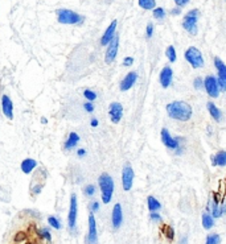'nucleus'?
I'll return each mask as SVG.
<instances>
[{"instance_id":"nucleus-1","label":"nucleus","mask_w":226,"mask_h":244,"mask_svg":"<svg viewBox=\"0 0 226 244\" xmlns=\"http://www.w3.org/2000/svg\"><path fill=\"white\" fill-rule=\"evenodd\" d=\"M167 112L172 119L180 122H187L192 116V107L185 102H172L167 106Z\"/></svg>"},{"instance_id":"nucleus-2","label":"nucleus","mask_w":226,"mask_h":244,"mask_svg":"<svg viewBox=\"0 0 226 244\" xmlns=\"http://www.w3.org/2000/svg\"><path fill=\"white\" fill-rule=\"evenodd\" d=\"M99 186L100 192H102L103 203H109L112 197V192H114V181L109 174L103 173L102 176H99Z\"/></svg>"},{"instance_id":"nucleus-3","label":"nucleus","mask_w":226,"mask_h":244,"mask_svg":"<svg viewBox=\"0 0 226 244\" xmlns=\"http://www.w3.org/2000/svg\"><path fill=\"white\" fill-rule=\"evenodd\" d=\"M185 59L192 65V67L197 69L201 67L204 65V58H202L201 52L197 49V47H189V49L185 52Z\"/></svg>"},{"instance_id":"nucleus-4","label":"nucleus","mask_w":226,"mask_h":244,"mask_svg":"<svg viewBox=\"0 0 226 244\" xmlns=\"http://www.w3.org/2000/svg\"><path fill=\"white\" fill-rule=\"evenodd\" d=\"M57 17L61 24H78L81 21V16L70 9H58Z\"/></svg>"},{"instance_id":"nucleus-5","label":"nucleus","mask_w":226,"mask_h":244,"mask_svg":"<svg viewBox=\"0 0 226 244\" xmlns=\"http://www.w3.org/2000/svg\"><path fill=\"white\" fill-rule=\"evenodd\" d=\"M197 16H198V11L197 9H192L189 11L188 13L184 17V21H182V25L184 28L187 29L189 33L192 34H196L197 33Z\"/></svg>"},{"instance_id":"nucleus-6","label":"nucleus","mask_w":226,"mask_h":244,"mask_svg":"<svg viewBox=\"0 0 226 244\" xmlns=\"http://www.w3.org/2000/svg\"><path fill=\"white\" fill-rule=\"evenodd\" d=\"M202 83H204V86H205L206 92L209 94L212 98H217L218 97V94H219L218 82H217V79L214 78V77H212V75L206 77L205 81H202Z\"/></svg>"},{"instance_id":"nucleus-7","label":"nucleus","mask_w":226,"mask_h":244,"mask_svg":"<svg viewBox=\"0 0 226 244\" xmlns=\"http://www.w3.org/2000/svg\"><path fill=\"white\" fill-rule=\"evenodd\" d=\"M107 45H109V47H107V52H106V63H111L115 59L116 53H118L119 37H118V36H114Z\"/></svg>"},{"instance_id":"nucleus-8","label":"nucleus","mask_w":226,"mask_h":244,"mask_svg":"<svg viewBox=\"0 0 226 244\" xmlns=\"http://www.w3.org/2000/svg\"><path fill=\"white\" fill-rule=\"evenodd\" d=\"M214 65L218 70V83L221 86V91H225L226 88V66L219 58H214Z\"/></svg>"},{"instance_id":"nucleus-9","label":"nucleus","mask_w":226,"mask_h":244,"mask_svg":"<svg viewBox=\"0 0 226 244\" xmlns=\"http://www.w3.org/2000/svg\"><path fill=\"white\" fill-rule=\"evenodd\" d=\"M132 181H134V170L130 165H126L123 168L122 172V182H123V189L124 190H130L132 186Z\"/></svg>"},{"instance_id":"nucleus-10","label":"nucleus","mask_w":226,"mask_h":244,"mask_svg":"<svg viewBox=\"0 0 226 244\" xmlns=\"http://www.w3.org/2000/svg\"><path fill=\"white\" fill-rule=\"evenodd\" d=\"M109 114H110V117H111V122L112 123H119V120L122 119V115H123V107L121 103L118 102H114L110 104V110H109Z\"/></svg>"},{"instance_id":"nucleus-11","label":"nucleus","mask_w":226,"mask_h":244,"mask_svg":"<svg viewBox=\"0 0 226 244\" xmlns=\"http://www.w3.org/2000/svg\"><path fill=\"white\" fill-rule=\"evenodd\" d=\"M87 244H97V227H95V219H94L93 215L89 217Z\"/></svg>"},{"instance_id":"nucleus-12","label":"nucleus","mask_w":226,"mask_h":244,"mask_svg":"<svg viewBox=\"0 0 226 244\" xmlns=\"http://www.w3.org/2000/svg\"><path fill=\"white\" fill-rule=\"evenodd\" d=\"M75 218H77V199L75 195H71L70 199V211H69V227L73 230L75 227Z\"/></svg>"},{"instance_id":"nucleus-13","label":"nucleus","mask_w":226,"mask_h":244,"mask_svg":"<svg viewBox=\"0 0 226 244\" xmlns=\"http://www.w3.org/2000/svg\"><path fill=\"white\" fill-rule=\"evenodd\" d=\"M2 108H3V114L8 119L13 117V114H12L13 112V104H12L9 97H7V95H3L2 98Z\"/></svg>"},{"instance_id":"nucleus-14","label":"nucleus","mask_w":226,"mask_h":244,"mask_svg":"<svg viewBox=\"0 0 226 244\" xmlns=\"http://www.w3.org/2000/svg\"><path fill=\"white\" fill-rule=\"evenodd\" d=\"M136 79H138V74H136V73H128V74L126 75V78H124V79L122 81V83H121V90H122V91H127V90H130V88L135 85Z\"/></svg>"},{"instance_id":"nucleus-15","label":"nucleus","mask_w":226,"mask_h":244,"mask_svg":"<svg viewBox=\"0 0 226 244\" xmlns=\"http://www.w3.org/2000/svg\"><path fill=\"white\" fill-rule=\"evenodd\" d=\"M162 140H163V144L167 145L168 148H173V149H176V148L178 147L177 140L172 137V136L169 135V132L165 128L162 129Z\"/></svg>"},{"instance_id":"nucleus-16","label":"nucleus","mask_w":226,"mask_h":244,"mask_svg":"<svg viewBox=\"0 0 226 244\" xmlns=\"http://www.w3.org/2000/svg\"><path fill=\"white\" fill-rule=\"evenodd\" d=\"M172 75H173V73H172V69L171 67L167 66V67H164L162 70V73H160V83H162L163 87H168L171 85Z\"/></svg>"},{"instance_id":"nucleus-17","label":"nucleus","mask_w":226,"mask_h":244,"mask_svg":"<svg viewBox=\"0 0 226 244\" xmlns=\"http://www.w3.org/2000/svg\"><path fill=\"white\" fill-rule=\"evenodd\" d=\"M115 28H116V20H114L111 24H110V27L106 29V32L105 34L102 36V40H100V44L102 45H107L111 41V38L114 37V33H115Z\"/></svg>"},{"instance_id":"nucleus-18","label":"nucleus","mask_w":226,"mask_h":244,"mask_svg":"<svg viewBox=\"0 0 226 244\" xmlns=\"http://www.w3.org/2000/svg\"><path fill=\"white\" fill-rule=\"evenodd\" d=\"M122 224V207L119 203H116L114 206V210H112V226L114 228H119Z\"/></svg>"},{"instance_id":"nucleus-19","label":"nucleus","mask_w":226,"mask_h":244,"mask_svg":"<svg viewBox=\"0 0 226 244\" xmlns=\"http://www.w3.org/2000/svg\"><path fill=\"white\" fill-rule=\"evenodd\" d=\"M36 165H37V162H36L34 160L27 158V160H24V161L21 162V170L24 172V173H31V172L36 168Z\"/></svg>"},{"instance_id":"nucleus-20","label":"nucleus","mask_w":226,"mask_h":244,"mask_svg":"<svg viewBox=\"0 0 226 244\" xmlns=\"http://www.w3.org/2000/svg\"><path fill=\"white\" fill-rule=\"evenodd\" d=\"M208 110H209L212 117H213V119H216V122H219V120L222 119L221 112H219V110H218L217 107L214 106L213 103H208Z\"/></svg>"},{"instance_id":"nucleus-21","label":"nucleus","mask_w":226,"mask_h":244,"mask_svg":"<svg viewBox=\"0 0 226 244\" xmlns=\"http://www.w3.org/2000/svg\"><path fill=\"white\" fill-rule=\"evenodd\" d=\"M78 141H80V136L77 135V133H74V132H71L69 135V139L66 141V145H65V148H66V149H71V148L75 147V144Z\"/></svg>"},{"instance_id":"nucleus-22","label":"nucleus","mask_w":226,"mask_h":244,"mask_svg":"<svg viewBox=\"0 0 226 244\" xmlns=\"http://www.w3.org/2000/svg\"><path fill=\"white\" fill-rule=\"evenodd\" d=\"M213 164L214 165H219V166H225L226 164V152H219L216 154V157L213 158Z\"/></svg>"},{"instance_id":"nucleus-23","label":"nucleus","mask_w":226,"mask_h":244,"mask_svg":"<svg viewBox=\"0 0 226 244\" xmlns=\"http://www.w3.org/2000/svg\"><path fill=\"white\" fill-rule=\"evenodd\" d=\"M160 207H162V206H160V202L156 198L148 197V209H150L151 211H157Z\"/></svg>"},{"instance_id":"nucleus-24","label":"nucleus","mask_w":226,"mask_h":244,"mask_svg":"<svg viewBox=\"0 0 226 244\" xmlns=\"http://www.w3.org/2000/svg\"><path fill=\"white\" fill-rule=\"evenodd\" d=\"M139 5L143 9H153L156 2L155 0H139Z\"/></svg>"},{"instance_id":"nucleus-25","label":"nucleus","mask_w":226,"mask_h":244,"mask_svg":"<svg viewBox=\"0 0 226 244\" xmlns=\"http://www.w3.org/2000/svg\"><path fill=\"white\" fill-rule=\"evenodd\" d=\"M213 223H214V221H213V218L210 215H208V214H204V215H202V226H204L206 230L212 228Z\"/></svg>"},{"instance_id":"nucleus-26","label":"nucleus","mask_w":226,"mask_h":244,"mask_svg":"<svg viewBox=\"0 0 226 244\" xmlns=\"http://www.w3.org/2000/svg\"><path fill=\"white\" fill-rule=\"evenodd\" d=\"M167 57H168V59L171 62H175L176 61V50H175V47L173 46H168V49H167Z\"/></svg>"},{"instance_id":"nucleus-27","label":"nucleus","mask_w":226,"mask_h":244,"mask_svg":"<svg viewBox=\"0 0 226 244\" xmlns=\"http://www.w3.org/2000/svg\"><path fill=\"white\" fill-rule=\"evenodd\" d=\"M219 243V235L217 234H212L208 236V239H206V243L205 244H218Z\"/></svg>"},{"instance_id":"nucleus-28","label":"nucleus","mask_w":226,"mask_h":244,"mask_svg":"<svg viewBox=\"0 0 226 244\" xmlns=\"http://www.w3.org/2000/svg\"><path fill=\"white\" fill-rule=\"evenodd\" d=\"M83 95H85V98L89 100V102H93V100L97 99V94L90 91V90H85L83 91Z\"/></svg>"},{"instance_id":"nucleus-29","label":"nucleus","mask_w":226,"mask_h":244,"mask_svg":"<svg viewBox=\"0 0 226 244\" xmlns=\"http://www.w3.org/2000/svg\"><path fill=\"white\" fill-rule=\"evenodd\" d=\"M165 16V12L163 8H155L153 9V17H156V19H163Z\"/></svg>"},{"instance_id":"nucleus-30","label":"nucleus","mask_w":226,"mask_h":244,"mask_svg":"<svg viewBox=\"0 0 226 244\" xmlns=\"http://www.w3.org/2000/svg\"><path fill=\"white\" fill-rule=\"evenodd\" d=\"M48 222H49V224L52 226V227H54L56 230H58L59 227H61V224H59V222L57 221L54 217H49V218H48Z\"/></svg>"},{"instance_id":"nucleus-31","label":"nucleus","mask_w":226,"mask_h":244,"mask_svg":"<svg viewBox=\"0 0 226 244\" xmlns=\"http://www.w3.org/2000/svg\"><path fill=\"white\" fill-rule=\"evenodd\" d=\"M165 235H167V237H168L169 240H172L173 239V228H171V227H165Z\"/></svg>"},{"instance_id":"nucleus-32","label":"nucleus","mask_w":226,"mask_h":244,"mask_svg":"<svg viewBox=\"0 0 226 244\" xmlns=\"http://www.w3.org/2000/svg\"><path fill=\"white\" fill-rule=\"evenodd\" d=\"M94 192H95L94 186H87V187L85 189V194H86V195H89V197H91V195L94 194Z\"/></svg>"},{"instance_id":"nucleus-33","label":"nucleus","mask_w":226,"mask_h":244,"mask_svg":"<svg viewBox=\"0 0 226 244\" xmlns=\"http://www.w3.org/2000/svg\"><path fill=\"white\" fill-rule=\"evenodd\" d=\"M24 239H25V232H17L16 236H15V240L16 242H21Z\"/></svg>"},{"instance_id":"nucleus-34","label":"nucleus","mask_w":226,"mask_h":244,"mask_svg":"<svg viewBox=\"0 0 226 244\" xmlns=\"http://www.w3.org/2000/svg\"><path fill=\"white\" fill-rule=\"evenodd\" d=\"M41 235H43L46 240H49V242L52 240V236H50V234H49V231H48V230H45V228H44L43 231H41Z\"/></svg>"},{"instance_id":"nucleus-35","label":"nucleus","mask_w":226,"mask_h":244,"mask_svg":"<svg viewBox=\"0 0 226 244\" xmlns=\"http://www.w3.org/2000/svg\"><path fill=\"white\" fill-rule=\"evenodd\" d=\"M132 63H134V58H132V57H127V58H124V62H123L124 66H131Z\"/></svg>"},{"instance_id":"nucleus-36","label":"nucleus","mask_w":226,"mask_h":244,"mask_svg":"<svg viewBox=\"0 0 226 244\" xmlns=\"http://www.w3.org/2000/svg\"><path fill=\"white\" fill-rule=\"evenodd\" d=\"M152 33H153V25L150 22V24L147 25V37H151Z\"/></svg>"},{"instance_id":"nucleus-37","label":"nucleus","mask_w":226,"mask_h":244,"mask_svg":"<svg viewBox=\"0 0 226 244\" xmlns=\"http://www.w3.org/2000/svg\"><path fill=\"white\" fill-rule=\"evenodd\" d=\"M83 108H85L87 112H93L94 107H93V104H91V103H85V106H83Z\"/></svg>"},{"instance_id":"nucleus-38","label":"nucleus","mask_w":226,"mask_h":244,"mask_svg":"<svg viewBox=\"0 0 226 244\" xmlns=\"http://www.w3.org/2000/svg\"><path fill=\"white\" fill-rule=\"evenodd\" d=\"M194 86H196V88H201V86H202V79L201 78H197L194 81Z\"/></svg>"},{"instance_id":"nucleus-39","label":"nucleus","mask_w":226,"mask_h":244,"mask_svg":"<svg viewBox=\"0 0 226 244\" xmlns=\"http://www.w3.org/2000/svg\"><path fill=\"white\" fill-rule=\"evenodd\" d=\"M151 218L153 219V221H160V217L157 215V214H151Z\"/></svg>"},{"instance_id":"nucleus-40","label":"nucleus","mask_w":226,"mask_h":244,"mask_svg":"<svg viewBox=\"0 0 226 244\" xmlns=\"http://www.w3.org/2000/svg\"><path fill=\"white\" fill-rule=\"evenodd\" d=\"M98 207H99L98 202H94V203H93V211H97V210H98Z\"/></svg>"},{"instance_id":"nucleus-41","label":"nucleus","mask_w":226,"mask_h":244,"mask_svg":"<svg viewBox=\"0 0 226 244\" xmlns=\"http://www.w3.org/2000/svg\"><path fill=\"white\" fill-rule=\"evenodd\" d=\"M91 126L93 127H97L98 126V120H97V119H93V120H91Z\"/></svg>"},{"instance_id":"nucleus-42","label":"nucleus","mask_w":226,"mask_h":244,"mask_svg":"<svg viewBox=\"0 0 226 244\" xmlns=\"http://www.w3.org/2000/svg\"><path fill=\"white\" fill-rule=\"evenodd\" d=\"M85 153H86V151H85V149H80V151H78V156H81V157H82V156H85Z\"/></svg>"},{"instance_id":"nucleus-43","label":"nucleus","mask_w":226,"mask_h":244,"mask_svg":"<svg viewBox=\"0 0 226 244\" xmlns=\"http://www.w3.org/2000/svg\"><path fill=\"white\" fill-rule=\"evenodd\" d=\"M180 244H187V237H182L181 242H180Z\"/></svg>"},{"instance_id":"nucleus-44","label":"nucleus","mask_w":226,"mask_h":244,"mask_svg":"<svg viewBox=\"0 0 226 244\" xmlns=\"http://www.w3.org/2000/svg\"><path fill=\"white\" fill-rule=\"evenodd\" d=\"M178 12H180V9H173V11H172V13H173V15H177Z\"/></svg>"},{"instance_id":"nucleus-45","label":"nucleus","mask_w":226,"mask_h":244,"mask_svg":"<svg viewBox=\"0 0 226 244\" xmlns=\"http://www.w3.org/2000/svg\"><path fill=\"white\" fill-rule=\"evenodd\" d=\"M189 2V0H181V3H180V5H184V4H187Z\"/></svg>"},{"instance_id":"nucleus-46","label":"nucleus","mask_w":226,"mask_h":244,"mask_svg":"<svg viewBox=\"0 0 226 244\" xmlns=\"http://www.w3.org/2000/svg\"><path fill=\"white\" fill-rule=\"evenodd\" d=\"M175 2H176V4H177V5H180V3H181V0H175Z\"/></svg>"},{"instance_id":"nucleus-47","label":"nucleus","mask_w":226,"mask_h":244,"mask_svg":"<svg viewBox=\"0 0 226 244\" xmlns=\"http://www.w3.org/2000/svg\"><path fill=\"white\" fill-rule=\"evenodd\" d=\"M27 244H29V243H27Z\"/></svg>"}]
</instances>
